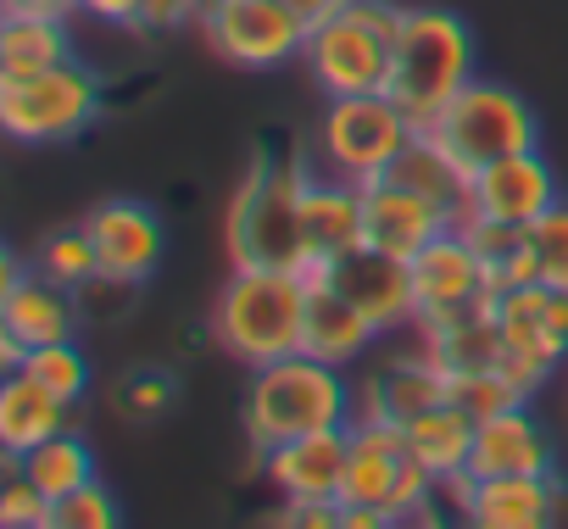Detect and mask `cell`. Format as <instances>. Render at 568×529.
I'll return each mask as SVG.
<instances>
[{"mask_svg": "<svg viewBox=\"0 0 568 529\" xmlns=\"http://www.w3.org/2000/svg\"><path fill=\"white\" fill-rule=\"evenodd\" d=\"M307 173H313L307 156L256 145L223 212V245L234 268H307V245H302Z\"/></svg>", "mask_w": 568, "mask_h": 529, "instance_id": "1", "label": "cell"}, {"mask_svg": "<svg viewBox=\"0 0 568 529\" xmlns=\"http://www.w3.org/2000/svg\"><path fill=\"white\" fill-rule=\"evenodd\" d=\"M352 418H357L352 379L313 352H291L278 363L251 368V385L240 401V424H245V440L256 457L296 435H313V429H341Z\"/></svg>", "mask_w": 568, "mask_h": 529, "instance_id": "2", "label": "cell"}, {"mask_svg": "<svg viewBox=\"0 0 568 529\" xmlns=\"http://www.w3.org/2000/svg\"><path fill=\"white\" fill-rule=\"evenodd\" d=\"M307 291V268H234L212 307V340L245 368L302 352Z\"/></svg>", "mask_w": 568, "mask_h": 529, "instance_id": "3", "label": "cell"}, {"mask_svg": "<svg viewBox=\"0 0 568 529\" xmlns=\"http://www.w3.org/2000/svg\"><path fill=\"white\" fill-rule=\"evenodd\" d=\"M474 62H479V51H474V34H468V23L457 12H446V7H407L385 95L413 118V129H429L452 106V95L468 79H479Z\"/></svg>", "mask_w": 568, "mask_h": 529, "instance_id": "4", "label": "cell"}, {"mask_svg": "<svg viewBox=\"0 0 568 529\" xmlns=\"http://www.w3.org/2000/svg\"><path fill=\"white\" fill-rule=\"evenodd\" d=\"M402 12L396 0H346V7L318 23L307 34L302 68L313 73V84L335 101V95H374L390 84V57H396V34H402Z\"/></svg>", "mask_w": 568, "mask_h": 529, "instance_id": "5", "label": "cell"}, {"mask_svg": "<svg viewBox=\"0 0 568 529\" xmlns=\"http://www.w3.org/2000/svg\"><path fill=\"white\" fill-rule=\"evenodd\" d=\"M440 501V479L413 457L407 429L352 418V446H346V479H341V507L352 512H379L385 523L418 518Z\"/></svg>", "mask_w": 568, "mask_h": 529, "instance_id": "6", "label": "cell"}, {"mask_svg": "<svg viewBox=\"0 0 568 529\" xmlns=\"http://www.w3.org/2000/svg\"><path fill=\"white\" fill-rule=\"evenodd\" d=\"M95 118H101V84L79 57L34 73H0V129L23 145L73 140Z\"/></svg>", "mask_w": 568, "mask_h": 529, "instance_id": "7", "label": "cell"}, {"mask_svg": "<svg viewBox=\"0 0 568 529\" xmlns=\"http://www.w3.org/2000/svg\"><path fill=\"white\" fill-rule=\"evenodd\" d=\"M429 134L452 151L457 167L479 173L501 156H518V151H535L540 145V123H535V106L507 90V84H490V79H468L452 106L429 123Z\"/></svg>", "mask_w": 568, "mask_h": 529, "instance_id": "8", "label": "cell"}, {"mask_svg": "<svg viewBox=\"0 0 568 529\" xmlns=\"http://www.w3.org/2000/svg\"><path fill=\"white\" fill-rule=\"evenodd\" d=\"M413 134H418L413 118L385 90L335 95L324 123H318V156H324L329 173H341L352 184H374V179H385L396 167V156L407 151Z\"/></svg>", "mask_w": 568, "mask_h": 529, "instance_id": "9", "label": "cell"}, {"mask_svg": "<svg viewBox=\"0 0 568 529\" xmlns=\"http://www.w3.org/2000/svg\"><path fill=\"white\" fill-rule=\"evenodd\" d=\"M195 29L229 68H245V73L302 62L307 51V23L284 0H206Z\"/></svg>", "mask_w": 568, "mask_h": 529, "instance_id": "10", "label": "cell"}, {"mask_svg": "<svg viewBox=\"0 0 568 529\" xmlns=\"http://www.w3.org/2000/svg\"><path fill=\"white\" fill-rule=\"evenodd\" d=\"M496 324L507 335V374L535 396L568 357V291L551 285H507L496 302Z\"/></svg>", "mask_w": 568, "mask_h": 529, "instance_id": "11", "label": "cell"}, {"mask_svg": "<svg viewBox=\"0 0 568 529\" xmlns=\"http://www.w3.org/2000/svg\"><path fill=\"white\" fill-rule=\"evenodd\" d=\"M407 268H413L418 324H435V318H452V313H468V307H490L507 291L501 274L468 245L463 228H446L440 240H429Z\"/></svg>", "mask_w": 568, "mask_h": 529, "instance_id": "12", "label": "cell"}, {"mask_svg": "<svg viewBox=\"0 0 568 529\" xmlns=\"http://www.w3.org/2000/svg\"><path fill=\"white\" fill-rule=\"evenodd\" d=\"M324 285H335L379 335L402 329V324H418V307H413V268L390 251H374V245H357L324 268H313Z\"/></svg>", "mask_w": 568, "mask_h": 529, "instance_id": "13", "label": "cell"}, {"mask_svg": "<svg viewBox=\"0 0 568 529\" xmlns=\"http://www.w3.org/2000/svg\"><path fill=\"white\" fill-rule=\"evenodd\" d=\"M84 228H90L95 256H101V285H145L156 274L168 234H162V217L145 201L112 195V201L84 212Z\"/></svg>", "mask_w": 568, "mask_h": 529, "instance_id": "14", "label": "cell"}, {"mask_svg": "<svg viewBox=\"0 0 568 529\" xmlns=\"http://www.w3.org/2000/svg\"><path fill=\"white\" fill-rule=\"evenodd\" d=\"M551 490L557 474H463L440 485V496H452V507L474 529H546Z\"/></svg>", "mask_w": 568, "mask_h": 529, "instance_id": "15", "label": "cell"}, {"mask_svg": "<svg viewBox=\"0 0 568 529\" xmlns=\"http://www.w3.org/2000/svg\"><path fill=\"white\" fill-rule=\"evenodd\" d=\"M562 201L557 190V173L551 162L535 151H518V156H501L479 173H468V212L479 217H496V223H513V228H529L540 212H551ZM463 212V217H468Z\"/></svg>", "mask_w": 568, "mask_h": 529, "instance_id": "16", "label": "cell"}, {"mask_svg": "<svg viewBox=\"0 0 568 529\" xmlns=\"http://www.w3.org/2000/svg\"><path fill=\"white\" fill-rule=\"evenodd\" d=\"M0 335L34 346L51 340H73L79 335V302L68 285H57L51 274H23V262L7 256V279H0Z\"/></svg>", "mask_w": 568, "mask_h": 529, "instance_id": "17", "label": "cell"}, {"mask_svg": "<svg viewBox=\"0 0 568 529\" xmlns=\"http://www.w3.org/2000/svg\"><path fill=\"white\" fill-rule=\"evenodd\" d=\"M446 228H457L440 206H429L418 190H407L402 179H374L363 184V240L374 251H390L402 262H413L429 240H440Z\"/></svg>", "mask_w": 568, "mask_h": 529, "instance_id": "18", "label": "cell"}, {"mask_svg": "<svg viewBox=\"0 0 568 529\" xmlns=\"http://www.w3.org/2000/svg\"><path fill=\"white\" fill-rule=\"evenodd\" d=\"M346 446H352V424L313 429V435H296V440L262 451V468H267V479L278 485L284 501H341Z\"/></svg>", "mask_w": 568, "mask_h": 529, "instance_id": "19", "label": "cell"}, {"mask_svg": "<svg viewBox=\"0 0 568 529\" xmlns=\"http://www.w3.org/2000/svg\"><path fill=\"white\" fill-rule=\"evenodd\" d=\"M302 245H307V274L324 262L368 245L363 240V184L341 173H307L302 190Z\"/></svg>", "mask_w": 568, "mask_h": 529, "instance_id": "20", "label": "cell"}, {"mask_svg": "<svg viewBox=\"0 0 568 529\" xmlns=\"http://www.w3.org/2000/svg\"><path fill=\"white\" fill-rule=\"evenodd\" d=\"M452 396V379L418 352V357H390L379 363L363 385H357V418L407 429L413 418H424L429 407H440Z\"/></svg>", "mask_w": 568, "mask_h": 529, "instance_id": "21", "label": "cell"}, {"mask_svg": "<svg viewBox=\"0 0 568 529\" xmlns=\"http://www.w3.org/2000/svg\"><path fill=\"white\" fill-rule=\"evenodd\" d=\"M418 335H424V357L452 385L457 379H474V374H490V368L507 363V335L496 324V307H468V313L418 324Z\"/></svg>", "mask_w": 568, "mask_h": 529, "instance_id": "22", "label": "cell"}, {"mask_svg": "<svg viewBox=\"0 0 568 529\" xmlns=\"http://www.w3.org/2000/svg\"><path fill=\"white\" fill-rule=\"evenodd\" d=\"M551 468H557V457H551V440L535 424L529 401L479 418L468 474H551Z\"/></svg>", "mask_w": 568, "mask_h": 529, "instance_id": "23", "label": "cell"}, {"mask_svg": "<svg viewBox=\"0 0 568 529\" xmlns=\"http://www.w3.org/2000/svg\"><path fill=\"white\" fill-rule=\"evenodd\" d=\"M374 324L335 291V285H324L318 274H313V291H307V324H302V352H313V357H324V363H335V368H346V363H357L368 346H374Z\"/></svg>", "mask_w": 568, "mask_h": 529, "instance_id": "24", "label": "cell"}, {"mask_svg": "<svg viewBox=\"0 0 568 529\" xmlns=\"http://www.w3.org/2000/svg\"><path fill=\"white\" fill-rule=\"evenodd\" d=\"M62 429H68V401H57L29 374H7V385H0V451L18 462Z\"/></svg>", "mask_w": 568, "mask_h": 529, "instance_id": "25", "label": "cell"}, {"mask_svg": "<svg viewBox=\"0 0 568 529\" xmlns=\"http://www.w3.org/2000/svg\"><path fill=\"white\" fill-rule=\"evenodd\" d=\"M390 179H402V184L418 190L429 206H440L452 223H463V212H468V167H457L452 151H446L429 129H418V134L407 140V151L396 156Z\"/></svg>", "mask_w": 568, "mask_h": 529, "instance_id": "26", "label": "cell"}, {"mask_svg": "<svg viewBox=\"0 0 568 529\" xmlns=\"http://www.w3.org/2000/svg\"><path fill=\"white\" fill-rule=\"evenodd\" d=\"M474 429H479V418H474V413H463V407L446 396L440 407H429L424 418H413V424H407V446H413V457H418L440 485H452V479H463V474H468Z\"/></svg>", "mask_w": 568, "mask_h": 529, "instance_id": "27", "label": "cell"}, {"mask_svg": "<svg viewBox=\"0 0 568 529\" xmlns=\"http://www.w3.org/2000/svg\"><path fill=\"white\" fill-rule=\"evenodd\" d=\"M51 62H73L68 18H40V12L0 18V73H34Z\"/></svg>", "mask_w": 568, "mask_h": 529, "instance_id": "28", "label": "cell"}, {"mask_svg": "<svg viewBox=\"0 0 568 529\" xmlns=\"http://www.w3.org/2000/svg\"><path fill=\"white\" fill-rule=\"evenodd\" d=\"M507 285H551L568 291V201H557L551 212H540L524 228V251L513 256Z\"/></svg>", "mask_w": 568, "mask_h": 529, "instance_id": "29", "label": "cell"}, {"mask_svg": "<svg viewBox=\"0 0 568 529\" xmlns=\"http://www.w3.org/2000/svg\"><path fill=\"white\" fill-rule=\"evenodd\" d=\"M18 468L51 496V501H62L68 490H79V485H90L95 479V451L73 435V429H62V435H51V440H40L29 457H18Z\"/></svg>", "mask_w": 568, "mask_h": 529, "instance_id": "30", "label": "cell"}, {"mask_svg": "<svg viewBox=\"0 0 568 529\" xmlns=\"http://www.w3.org/2000/svg\"><path fill=\"white\" fill-rule=\"evenodd\" d=\"M40 274H51L57 285L68 291H84V285H101V256H95V240L84 223L73 228H57L40 240Z\"/></svg>", "mask_w": 568, "mask_h": 529, "instance_id": "31", "label": "cell"}, {"mask_svg": "<svg viewBox=\"0 0 568 529\" xmlns=\"http://www.w3.org/2000/svg\"><path fill=\"white\" fill-rule=\"evenodd\" d=\"M18 374H29L34 385H45L57 401H84L90 396V363H84V352L73 346V340H51V346H34L29 357H23V368Z\"/></svg>", "mask_w": 568, "mask_h": 529, "instance_id": "32", "label": "cell"}, {"mask_svg": "<svg viewBox=\"0 0 568 529\" xmlns=\"http://www.w3.org/2000/svg\"><path fill=\"white\" fill-rule=\"evenodd\" d=\"M112 401H118V413H129L140 424H156V418H168L179 407V379L168 368H134V374L118 379Z\"/></svg>", "mask_w": 568, "mask_h": 529, "instance_id": "33", "label": "cell"}, {"mask_svg": "<svg viewBox=\"0 0 568 529\" xmlns=\"http://www.w3.org/2000/svg\"><path fill=\"white\" fill-rule=\"evenodd\" d=\"M0 523H7V529H51L57 523V501L18 462L7 474V490H0Z\"/></svg>", "mask_w": 568, "mask_h": 529, "instance_id": "34", "label": "cell"}, {"mask_svg": "<svg viewBox=\"0 0 568 529\" xmlns=\"http://www.w3.org/2000/svg\"><path fill=\"white\" fill-rule=\"evenodd\" d=\"M452 401L463 407V413H474V418H490V413H501V407H518V401H529V390L507 374V368H490V374H474V379H457L452 385Z\"/></svg>", "mask_w": 568, "mask_h": 529, "instance_id": "35", "label": "cell"}, {"mask_svg": "<svg viewBox=\"0 0 568 529\" xmlns=\"http://www.w3.org/2000/svg\"><path fill=\"white\" fill-rule=\"evenodd\" d=\"M123 512H118V501H112V490L101 485V479H90V485H79V490H68L62 501H57V523L51 529H112Z\"/></svg>", "mask_w": 568, "mask_h": 529, "instance_id": "36", "label": "cell"}, {"mask_svg": "<svg viewBox=\"0 0 568 529\" xmlns=\"http://www.w3.org/2000/svg\"><path fill=\"white\" fill-rule=\"evenodd\" d=\"M463 234H468V245L490 262V268L501 274V285H507V268H513V256L524 251V228H513V223H496V217H479V212H468L463 223H457Z\"/></svg>", "mask_w": 568, "mask_h": 529, "instance_id": "37", "label": "cell"}, {"mask_svg": "<svg viewBox=\"0 0 568 529\" xmlns=\"http://www.w3.org/2000/svg\"><path fill=\"white\" fill-rule=\"evenodd\" d=\"M206 0H145V18H140V34H173L184 23L201 18Z\"/></svg>", "mask_w": 568, "mask_h": 529, "instance_id": "38", "label": "cell"}, {"mask_svg": "<svg viewBox=\"0 0 568 529\" xmlns=\"http://www.w3.org/2000/svg\"><path fill=\"white\" fill-rule=\"evenodd\" d=\"M341 501H284L278 523H291V529H341Z\"/></svg>", "mask_w": 568, "mask_h": 529, "instance_id": "39", "label": "cell"}, {"mask_svg": "<svg viewBox=\"0 0 568 529\" xmlns=\"http://www.w3.org/2000/svg\"><path fill=\"white\" fill-rule=\"evenodd\" d=\"M79 12H90L95 23H112V29H140L145 0H79Z\"/></svg>", "mask_w": 568, "mask_h": 529, "instance_id": "40", "label": "cell"}, {"mask_svg": "<svg viewBox=\"0 0 568 529\" xmlns=\"http://www.w3.org/2000/svg\"><path fill=\"white\" fill-rule=\"evenodd\" d=\"M284 7H291V12H296V18L307 23V34H313L318 23H329V18H335V12L346 7V0H284Z\"/></svg>", "mask_w": 568, "mask_h": 529, "instance_id": "41", "label": "cell"}, {"mask_svg": "<svg viewBox=\"0 0 568 529\" xmlns=\"http://www.w3.org/2000/svg\"><path fill=\"white\" fill-rule=\"evenodd\" d=\"M7 12H40V18H73L79 0H0Z\"/></svg>", "mask_w": 568, "mask_h": 529, "instance_id": "42", "label": "cell"}, {"mask_svg": "<svg viewBox=\"0 0 568 529\" xmlns=\"http://www.w3.org/2000/svg\"><path fill=\"white\" fill-rule=\"evenodd\" d=\"M551 523H568V485L551 490Z\"/></svg>", "mask_w": 568, "mask_h": 529, "instance_id": "43", "label": "cell"}]
</instances>
